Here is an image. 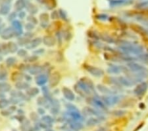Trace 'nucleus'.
<instances>
[{"instance_id": "1", "label": "nucleus", "mask_w": 148, "mask_h": 131, "mask_svg": "<svg viewBox=\"0 0 148 131\" xmlns=\"http://www.w3.org/2000/svg\"><path fill=\"white\" fill-rule=\"evenodd\" d=\"M78 88L80 89V94L83 97L98 96L95 92V87L92 81L87 78H84V80H81L78 82Z\"/></svg>"}, {"instance_id": "2", "label": "nucleus", "mask_w": 148, "mask_h": 131, "mask_svg": "<svg viewBox=\"0 0 148 131\" xmlns=\"http://www.w3.org/2000/svg\"><path fill=\"white\" fill-rule=\"evenodd\" d=\"M119 49L126 54H132L138 56L144 52V47L138 44H132L130 42H125L121 44Z\"/></svg>"}, {"instance_id": "3", "label": "nucleus", "mask_w": 148, "mask_h": 131, "mask_svg": "<svg viewBox=\"0 0 148 131\" xmlns=\"http://www.w3.org/2000/svg\"><path fill=\"white\" fill-rule=\"evenodd\" d=\"M127 67L129 69V70L132 72L140 73V74L144 76L145 78L147 77L148 70L140 64L134 62H130L127 64Z\"/></svg>"}, {"instance_id": "4", "label": "nucleus", "mask_w": 148, "mask_h": 131, "mask_svg": "<svg viewBox=\"0 0 148 131\" xmlns=\"http://www.w3.org/2000/svg\"><path fill=\"white\" fill-rule=\"evenodd\" d=\"M87 101L90 105L94 107V108L100 112L106 111L107 110V106L102 101V100L97 98V97H89L87 99Z\"/></svg>"}, {"instance_id": "5", "label": "nucleus", "mask_w": 148, "mask_h": 131, "mask_svg": "<svg viewBox=\"0 0 148 131\" xmlns=\"http://www.w3.org/2000/svg\"><path fill=\"white\" fill-rule=\"evenodd\" d=\"M121 97L116 95H107L101 97L102 101L106 106H113L120 101Z\"/></svg>"}, {"instance_id": "6", "label": "nucleus", "mask_w": 148, "mask_h": 131, "mask_svg": "<svg viewBox=\"0 0 148 131\" xmlns=\"http://www.w3.org/2000/svg\"><path fill=\"white\" fill-rule=\"evenodd\" d=\"M85 69L88 71V73H90V74L95 76V77H101L104 74V71L102 69L95 67V66L86 65Z\"/></svg>"}, {"instance_id": "7", "label": "nucleus", "mask_w": 148, "mask_h": 131, "mask_svg": "<svg viewBox=\"0 0 148 131\" xmlns=\"http://www.w3.org/2000/svg\"><path fill=\"white\" fill-rule=\"evenodd\" d=\"M147 87L148 85L146 82H141L134 89V93L137 96H142V95H144L145 94Z\"/></svg>"}, {"instance_id": "8", "label": "nucleus", "mask_w": 148, "mask_h": 131, "mask_svg": "<svg viewBox=\"0 0 148 131\" xmlns=\"http://www.w3.org/2000/svg\"><path fill=\"white\" fill-rule=\"evenodd\" d=\"M109 3L112 8L117 7L124 5H129L132 3V0H109Z\"/></svg>"}, {"instance_id": "9", "label": "nucleus", "mask_w": 148, "mask_h": 131, "mask_svg": "<svg viewBox=\"0 0 148 131\" xmlns=\"http://www.w3.org/2000/svg\"><path fill=\"white\" fill-rule=\"evenodd\" d=\"M83 112L86 115L95 116H99L102 115L101 114V112L97 110V109H95V108H92V107H85L83 109Z\"/></svg>"}, {"instance_id": "10", "label": "nucleus", "mask_w": 148, "mask_h": 131, "mask_svg": "<svg viewBox=\"0 0 148 131\" xmlns=\"http://www.w3.org/2000/svg\"><path fill=\"white\" fill-rule=\"evenodd\" d=\"M105 120V117L103 115L99 116H95V117H92L88 119L86 122V125L88 126H94L98 125L103 121Z\"/></svg>"}, {"instance_id": "11", "label": "nucleus", "mask_w": 148, "mask_h": 131, "mask_svg": "<svg viewBox=\"0 0 148 131\" xmlns=\"http://www.w3.org/2000/svg\"><path fill=\"white\" fill-rule=\"evenodd\" d=\"M97 89L98 91L101 93V94H104V95H113L114 94H115V91H112L111 89H109L106 86H105L103 85H101L99 84L97 85Z\"/></svg>"}, {"instance_id": "12", "label": "nucleus", "mask_w": 148, "mask_h": 131, "mask_svg": "<svg viewBox=\"0 0 148 131\" xmlns=\"http://www.w3.org/2000/svg\"><path fill=\"white\" fill-rule=\"evenodd\" d=\"M119 83H121V85L125 86L126 87H130L134 84L131 82V81L128 79L127 77H125V76H119L117 78Z\"/></svg>"}, {"instance_id": "13", "label": "nucleus", "mask_w": 148, "mask_h": 131, "mask_svg": "<svg viewBox=\"0 0 148 131\" xmlns=\"http://www.w3.org/2000/svg\"><path fill=\"white\" fill-rule=\"evenodd\" d=\"M132 27V29L134 30L136 33H139L142 35L148 36V28L138 25H133Z\"/></svg>"}, {"instance_id": "14", "label": "nucleus", "mask_w": 148, "mask_h": 131, "mask_svg": "<svg viewBox=\"0 0 148 131\" xmlns=\"http://www.w3.org/2000/svg\"><path fill=\"white\" fill-rule=\"evenodd\" d=\"M134 19L137 22L141 23L145 27L148 28V18L141 15H136L134 16Z\"/></svg>"}, {"instance_id": "15", "label": "nucleus", "mask_w": 148, "mask_h": 131, "mask_svg": "<svg viewBox=\"0 0 148 131\" xmlns=\"http://www.w3.org/2000/svg\"><path fill=\"white\" fill-rule=\"evenodd\" d=\"M99 38L103 40V41L106 42L107 43L113 44L115 42V40H114L113 38H112L111 36L107 34H101L99 35Z\"/></svg>"}, {"instance_id": "16", "label": "nucleus", "mask_w": 148, "mask_h": 131, "mask_svg": "<svg viewBox=\"0 0 148 131\" xmlns=\"http://www.w3.org/2000/svg\"><path fill=\"white\" fill-rule=\"evenodd\" d=\"M136 8L142 10H147L148 9V1H144L140 2V3L136 5Z\"/></svg>"}, {"instance_id": "17", "label": "nucleus", "mask_w": 148, "mask_h": 131, "mask_svg": "<svg viewBox=\"0 0 148 131\" xmlns=\"http://www.w3.org/2000/svg\"><path fill=\"white\" fill-rule=\"evenodd\" d=\"M64 95L66 97V98L71 100V101H73L75 99V95L71 91L70 89H64Z\"/></svg>"}, {"instance_id": "18", "label": "nucleus", "mask_w": 148, "mask_h": 131, "mask_svg": "<svg viewBox=\"0 0 148 131\" xmlns=\"http://www.w3.org/2000/svg\"><path fill=\"white\" fill-rule=\"evenodd\" d=\"M71 128L73 130H80L83 128V125L81 123L73 121L71 124Z\"/></svg>"}, {"instance_id": "19", "label": "nucleus", "mask_w": 148, "mask_h": 131, "mask_svg": "<svg viewBox=\"0 0 148 131\" xmlns=\"http://www.w3.org/2000/svg\"><path fill=\"white\" fill-rule=\"evenodd\" d=\"M40 1V3H42L43 4H46L47 6H51V7H53L56 5V1L54 0H38Z\"/></svg>"}, {"instance_id": "20", "label": "nucleus", "mask_w": 148, "mask_h": 131, "mask_svg": "<svg viewBox=\"0 0 148 131\" xmlns=\"http://www.w3.org/2000/svg\"><path fill=\"white\" fill-rule=\"evenodd\" d=\"M138 58L142 61L148 62V53H142L138 55Z\"/></svg>"}, {"instance_id": "21", "label": "nucleus", "mask_w": 148, "mask_h": 131, "mask_svg": "<svg viewBox=\"0 0 148 131\" xmlns=\"http://www.w3.org/2000/svg\"><path fill=\"white\" fill-rule=\"evenodd\" d=\"M126 113V111H123V110H116V111H114L113 112V115L115 116H123L124 115H125Z\"/></svg>"}, {"instance_id": "22", "label": "nucleus", "mask_w": 148, "mask_h": 131, "mask_svg": "<svg viewBox=\"0 0 148 131\" xmlns=\"http://www.w3.org/2000/svg\"><path fill=\"white\" fill-rule=\"evenodd\" d=\"M97 19H99L101 20H106L107 19V16L106 15H104V14H101V15H99L97 17Z\"/></svg>"}, {"instance_id": "23", "label": "nucleus", "mask_w": 148, "mask_h": 131, "mask_svg": "<svg viewBox=\"0 0 148 131\" xmlns=\"http://www.w3.org/2000/svg\"><path fill=\"white\" fill-rule=\"evenodd\" d=\"M24 6V1L23 0H18L17 1V3H16V7H17L18 8H20L21 6Z\"/></svg>"}, {"instance_id": "24", "label": "nucleus", "mask_w": 148, "mask_h": 131, "mask_svg": "<svg viewBox=\"0 0 148 131\" xmlns=\"http://www.w3.org/2000/svg\"><path fill=\"white\" fill-rule=\"evenodd\" d=\"M44 121H46V122L47 123L52 122V120L51 119V118L49 117V116H45V117L44 118Z\"/></svg>"}, {"instance_id": "25", "label": "nucleus", "mask_w": 148, "mask_h": 131, "mask_svg": "<svg viewBox=\"0 0 148 131\" xmlns=\"http://www.w3.org/2000/svg\"><path fill=\"white\" fill-rule=\"evenodd\" d=\"M96 131H107V128H104V127H101V128H98V129H97Z\"/></svg>"}, {"instance_id": "26", "label": "nucleus", "mask_w": 148, "mask_h": 131, "mask_svg": "<svg viewBox=\"0 0 148 131\" xmlns=\"http://www.w3.org/2000/svg\"><path fill=\"white\" fill-rule=\"evenodd\" d=\"M46 131H53V130H46Z\"/></svg>"}]
</instances>
